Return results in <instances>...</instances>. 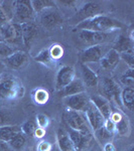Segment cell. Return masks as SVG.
<instances>
[{
    "label": "cell",
    "instance_id": "obj_11",
    "mask_svg": "<svg viewBox=\"0 0 134 151\" xmlns=\"http://www.w3.org/2000/svg\"><path fill=\"white\" fill-rule=\"evenodd\" d=\"M75 69L71 65H63L55 76V90L61 91L75 79Z\"/></svg>",
    "mask_w": 134,
    "mask_h": 151
},
{
    "label": "cell",
    "instance_id": "obj_10",
    "mask_svg": "<svg viewBox=\"0 0 134 151\" xmlns=\"http://www.w3.org/2000/svg\"><path fill=\"white\" fill-rule=\"evenodd\" d=\"M107 33H100L90 30H78V38L83 45L87 47L100 45L107 40Z\"/></svg>",
    "mask_w": 134,
    "mask_h": 151
},
{
    "label": "cell",
    "instance_id": "obj_5",
    "mask_svg": "<svg viewBox=\"0 0 134 151\" xmlns=\"http://www.w3.org/2000/svg\"><path fill=\"white\" fill-rule=\"evenodd\" d=\"M103 13L104 6L99 2H87L77 11V13L71 18V20L75 22V25H77L87 19L93 18L98 15H103Z\"/></svg>",
    "mask_w": 134,
    "mask_h": 151
},
{
    "label": "cell",
    "instance_id": "obj_17",
    "mask_svg": "<svg viewBox=\"0 0 134 151\" xmlns=\"http://www.w3.org/2000/svg\"><path fill=\"white\" fill-rule=\"evenodd\" d=\"M84 92H86V86H85V84L83 83L81 79H76L75 78L68 86H66L64 89L61 90L60 94L63 98H66V97L73 96V95L84 93Z\"/></svg>",
    "mask_w": 134,
    "mask_h": 151
},
{
    "label": "cell",
    "instance_id": "obj_27",
    "mask_svg": "<svg viewBox=\"0 0 134 151\" xmlns=\"http://www.w3.org/2000/svg\"><path fill=\"white\" fill-rule=\"evenodd\" d=\"M115 133H118L120 136H129L130 123H129L128 118L125 115H122L120 120L115 123Z\"/></svg>",
    "mask_w": 134,
    "mask_h": 151
},
{
    "label": "cell",
    "instance_id": "obj_1",
    "mask_svg": "<svg viewBox=\"0 0 134 151\" xmlns=\"http://www.w3.org/2000/svg\"><path fill=\"white\" fill-rule=\"evenodd\" d=\"M123 23L107 15H98L75 25V30H90L100 33H110L123 27Z\"/></svg>",
    "mask_w": 134,
    "mask_h": 151
},
{
    "label": "cell",
    "instance_id": "obj_22",
    "mask_svg": "<svg viewBox=\"0 0 134 151\" xmlns=\"http://www.w3.org/2000/svg\"><path fill=\"white\" fill-rule=\"evenodd\" d=\"M113 48L118 53L133 50V40L128 35H120L113 43Z\"/></svg>",
    "mask_w": 134,
    "mask_h": 151
},
{
    "label": "cell",
    "instance_id": "obj_26",
    "mask_svg": "<svg viewBox=\"0 0 134 151\" xmlns=\"http://www.w3.org/2000/svg\"><path fill=\"white\" fill-rule=\"evenodd\" d=\"M30 4L35 13H40L48 9L55 8V2L52 0H35V1H30Z\"/></svg>",
    "mask_w": 134,
    "mask_h": 151
},
{
    "label": "cell",
    "instance_id": "obj_12",
    "mask_svg": "<svg viewBox=\"0 0 134 151\" xmlns=\"http://www.w3.org/2000/svg\"><path fill=\"white\" fill-rule=\"evenodd\" d=\"M68 133L76 151H84L90 145L92 138L90 132H80V131L70 129Z\"/></svg>",
    "mask_w": 134,
    "mask_h": 151
},
{
    "label": "cell",
    "instance_id": "obj_31",
    "mask_svg": "<svg viewBox=\"0 0 134 151\" xmlns=\"http://www.w3.org/2000/svg\"><path fill=\"white\" fill-rule=\"evenodd\" d=\"M36 128H37V126H36V123L33 120L25 121V122L20 126L21 133L24 134L25 136H29V137H33Z\"/></svg>",
    "mask_w": 134,
    "mask_h": 151
},
{
    "label": "cell",
    "instance_id": "obj_19",
    "mask_svg": "<svg viewBox=\"0 0 134 151\" xmlns=\"http://www.w3.org/2000/svg\"><path fill=\"white\" fill-rule=\"evenodd\" d=\"M21 27V36H22V42L26 47H29L30 42L35 38V36L37 32V27L36 24L31 21V22H26L20 24Z\"/></svg>",
    "mask_w": 134,
    "mask_h": 151
},
{
    "label": "cell",
    "instance_id": "obj_9",
    "mask_svg": "<svg viewBox=\"0 0 134 151\" xmlns=\"http://www.w3.org/2000/svg\"><path fill=\"white\" fill-rule=\"evenodd\" d=\"M40 22L47 29H53L64 22V18L55 8L48 9L40 13Z\"/></svg>",
    "mask_w": 134,
    "mask_h": 151
},
{
    "label": "cell",
    "instance_id": "obj_28",
    "mask_svg": "<svg viewBox=\"0 0 134 151\" xmlns=\"http://www.w3.org/2000/svg\"><path fill=\"white\" fill-rule=\"evenodd\" d=\"M50 95H48V91H45L43 88H38L33 91L32 93V99L35 104L38 105H45L48 103Z\"/></svg>",
    "mask_w": 134,
    "mask_h": 151
},
{
    "label": "cell",
    "instance_id": "obj_2",
    "mask_svg": "<svg viewBox=\"0 0 134 151\" xmlns=\"http://www.w3.org/2000/svg\"><path fill=\"white\" fill-rule=\"evenodd\" d=\"M24 88L17 78L7 77L0 79V98L4 100H15L22 97Z\"/></svg>",
    "mask_w": 134,
    "mask_h": 151
},
{
    "label": "cell",
    "instance_id": "obj_32",
    "mask_svg": "<svg viewBox=\"0 0 134 151\" xmlns=\"http://www.w3.org/2000/svg\"><path fill=\"white\" fill-rule=\"evenodd\" d=\"M133 70L134 69H128L124 74L121 76L120 81L125 87L133 88L134 87V76H133Z\"/></svg>",
    "mask_w": 134,
    "mask_h": 151
},
{
    "label": "cell",
    "instance_id": "obj_43",
    "mask_svg": "<svg viewBox=\"0 0 134 151\" xmlns=\"http://www.w3.org/2000/svg\"><path fill=\"white\" fill-rule=\"evenodd\" d=\"M4 70H5V64L3 62H0V79H1V76Z\"/></svg>",
    "mask_w": 134,
    "mask_h": 151
},
{
    "label": "cell",
    "instance_id": "obj_42",
    "mask_svg": "<svg viewBox=\"0 0 134 151\" xmlns=\"http://www.w3.org/2000/svg\"><path fill=\"white\" fill-rule=\"evenodd\" d=\"M0 151H9L8 143L0 140Z\"/></svg>",
    "mask_w": 134,
    "mask_h": 151
},
{
    "label": "cell",
    "instance_id": "obj_29",
    "mask_svg": "<svg viewBox=\"0 0 134 151\" xmlns=\"http://www.w3.org/2000/svg\"><path fill=\"white\" fill-rule=\"evenodd\" d=\"M8 145L10 146L11 148H13V149L15 150H20L22 149L24 147V145H25L26 143V136L24 135L22 133H18L17 135H15L13 138L8 141Z\"/></svg>",
    "mask_w": 134,
    "mask_h": 151
},
{
    "label": "cell",
    "instance_id": "obj_41",
    "mask_svg": "<svg viewBox=\"0 0 134 151\" xmlns=\"http://www.w3.org/2000/svg\"><path fill=\"white\" fill-rule=\"evenodd\" d=\"M5 125H9V124H8V118H7V116L5 115V114L2 113V112L0 111V127H2V126H5Z\"/></svg>",
    "mask_w": 134,
    "mask_h": 151
},
{
    "label": "cell",
    "instance_id": "obj_20",
    "mask_svg": "<svg viewBox=\"0 0 134 151\" xmlns=\"http://www.w3.org/2000/svg\"><path fill=\"white\" fill-rule=\"evenodd\" d=\"M57 143L60 151H76L69 133L63 128H58L57 131Z\"/></svg>",
    "mask_w": 134,
    "mask_h": 151
},
{
    "label": "cell",
    "instance_id": "obj_35",
    "mask_svg": "<svg viewBox=\"0 0 134 151\" xmlns=\"http://www.w3.org/2000/svg\"><path fill=\"white\" fill-rule=\"evenodd\" d=\"M48 50H50V57H52V58L55 60V62L58 60H60V58L64 55V48L62 47V45H57V43H55V45H53L52 47L48 48Z\"/></svg>",
    "mask_w": 134,
    "mask_h": 151
},
{
    "label": "cell",
    "instance_id": "obj_23",
    "mask_svg": "<svg viewBox=\"0 0 134 151\" xmlns=\"http://www.w3.org/2000/svg\"><path fill=\"white\" fill-rule=\"evenodd\" d=\"M120 101H121V104L124 106V108H126L130 112H133V108H134V90H133V88L125 87L121 90Z\"/></svg>",
    "mask_w": 134,
    "mask_h": 151
},
{
    "label": "cell",
    "instance_id": "obj_39",
    "mask_svg": "<svg viewBox=\"0 0 134 151\" xmlns=\"http://www.w3.org/2000/svg\"><path fill=\"white\" fill-rule=\"evenodd\" d=\"M45 129H43V128H40V127H37L35 129V138H38V139H41V138H43L45 136Z\"/></svg>",
    "mask_w": 134,
    "mask_h": 151
},
{
    "label": "cell",
    "instance_id": "obj_38",
    "mask_svg": "<svg viewBox=\"0 0 134 151\" xmlns=\"http://www.w3.org/2000/svg\"><path fill=\"white\" fill-rule=\"evenodd\" d=\"M103 126L105 127L107 131H109L110 133L115 134V123H114L111 119H106Z\"/></svg>",
    "mask_w": 134,
    "mask_h": 151
},
{
    "label": "cell",
    "instance_id": "obj_21",
    "mask_svg": "<svg viewBox=\"0 0 134 151\" xmlns=\"http://www.w3.org/2000/svg\"><path fill=\"white\" fill-rule=\"evenodd\" d=\"M82 69V75H83V83L85 84V86L89 88H94L98 86L99 83V78L98 75L94 72L91 68H89L87 65L82 64L81 65Z\"/></svg>",
    "mask_w": 134,
    "mask_h": 151
},
{
    "label": "cell",
    "instance_id": "obj_30",
    "mask_svg": "<svg viewBox=\"0 0 134 151\" xmlns=\"http://www.w3.org/2000/svg\"><path fill=\"white\" fill-rule=\"evenodd\" d=\"M94 135L96 137V139L101 143H106L108 141H111V139L113 138L114 134L110 133L109 131H107L104 126L100 127L99 129H97L96 131H94Z\"/></svg>",
    "mask_w": 134,
    "mask_h": 151
},
{
    "label": "cell",
    "instance_id": "obj_8",
    "mask_svg": "<svg viewBox=\"0 0 134 151\" xmlns=\"http://www.w3.org/2000/svg\"><path fill=\"white\" fill-rule=\"evenodd\" d=\"M64 103L69 110L84 112L90 104V97L88 96L86 92L69 96L64 98Z\"/></svg>",
    "mask_w": 134,
    "mask_h": 151
},
{
    "label": "cell",
    "instance_id": "obj_7",
    "mask_svg": "<svg viewBox=\"0 0 134 151\" xmlns=\"http://www.w3.org/2000/svg\"><path fill=\"white\" fill-rule=\"evenodd\" d=\"M66 120L72 130L80 131V132H90V126L88 124L84 112L68 110L66 113Z\"/></svg>",
    "mask_w": 134,
    "mask_h": 151
},
{
    "label": "cell",
    "instance_id": "obj_13",
    "mask_svg": "<svg viewBox=\"0 0 134 151\" xmlns=\"http://www.w3.org/2000/svg\"><path fill=\"white\" fill-rule=\"evenodd\" d=\"M84 114L87 118L88 124L93 129V131H96L97 129H99L104 125L105 119L102 116V114L97 110L96 107L91 103V101H90V104L88 105L86 110L84 111Z\"/></svg>",
    "mask_w": 134,
    "mask_h": 151
},
{
    "label": "cell",
    "instance_id": "obj_46",
    "mask_svg": "<svg viewBox=\"0 0 134 151\" xmlns=\"http://www.w3.org/2000/svg\"><path fill=\"white\" fill-rule=\"evenodd\" d=\"M0 41H1V38H0Z\"/></svg>",
    "mask_w": 134,
    "mask_h": 151
},
{
    "label": "cell",
    "instance_id": "obj_34",
    "mask_svg": "<svg viewBox=\"0 0 134 151\" xmlns=\"http://www.w3.org/2000/svg\"><path fill=\"white\" fill-rule=\"evenodd\" d=\"M120 60H122L124 63L129 67V69H134V52L133 50H127L119 53Z\"/></svg>",
    "mask_w": 134,
    "mask_h": 151
},
{
    "label": "cell",
    "instance_id": "obj_36",
    "mask_svg": "<svg viewBox=\"0 0 134 151\" xmlns=\"http://www.w3.org/2000/svg\"><path fill=\"white\" fill-rule=\"evenodd\" d=\"M35 123L37 127L47 129L50 125V118L45 114H37L35 117Z\"/></svg>",
    "mask_w": 134,
    "mask_h": 151
},
{
    "label": "cell",
    "instance_id": "obj_15",
    "mask_svg": "<svg viewBox=\"0 0 134 151\" xmlns=\"http://www.w3.org/2000/svg\"><path fill=\"white\" fill-rule=\"evenodd\" d=\"M4 64L14 70H21L27 65L28 55L23 50H16L4 60Z\"/></svg>",
    "mask_w": 134,
    "mask_h": 151
},
{
    "label": "cell",
    "instance_id": "obj_40",
    "mask_svg": "<svg viewBox=\"0 0 134 151\" xmlns=\"http://www.w3.org/2000/svg\"><path fill=\"white\" fill-rule=\"evenodd\" d=\"M103 150L104 151H116V148H115V145L112 143V141H108V142L104 143Z\"/></svg>",
    "mask_w": 134,
    "mask_h": 151
},
{
    "label": "cell",
    "instance_id": "obj_3",
    "mask_svg": "<svg viewBox=\"0 0 134 151\" xmlns=\"http://www.w3.org/2000/svg\"><path fill=\"white\" fill-rule=\"evenodd\" d=\"M100 96L108 100L109 102H115L118 105H121L120 94L121 88L117 83L111 78H102L98 83Z\"/></svg>",
    "mask_w": 134,
    "mask_h": 151
},
{
    "label": "cell",
    "instance_id": "obj_14",
    "mask_svg": "<svg viewBox=\"0 0 134 151\" xmlns=\"http://www.w3.org/2000/svg\"><path fill=\"white\" fill-rule=\"evenodd\" d=\"M103 50L101 45L88 47L80 53V60L82 64L86 65L89 63H99L103 57Z\"/></svg>",
    "mask_w": 134,
    "mask_h": 151
},
{
    "label": "cell",
    "instance_id": "obj_24",
    "mask_svg": "<svg viewBox=\"0 0 134 151\" xmlns=\"http://www.w3.org/2000/svg\"><path fill=\"white\" fill-rule=\"evenodd\" d=\"M21 132L20 126L17 125H5L0 127V140L8 142L15 135Z\"/></svg>",
    "mask_w": 134,
    "mask_h": 151
},
{
    "label": "cell",
    "instance_id": "obj_16",
    "mask_svg": "<svg viewBox=\"0 0 134 151\" xmlns=\"http://www.w3.org/2000/svg\"><path fill=\"white\" fill-rule=\"evenodd\" d=\"M120 55L119 53L114 50L113 48H111L106 55H104L102 58L100 60V65L102 69L107 70H112L118 65L119 62H120Z\"/></svg>",
    "mask_w": 134,
    "mask_h": 151
},
{
    "label": "cell",
    "instance_id": "obj_6",
    "mask_svg": "<svg viewBox=\"0 0 134 151\" xmlns=\"http://www.w3.org/2000/svg\"><path fill=\"white\" fill-rule=\"evenodd\" d=\"M35 14L30 1H14V13L11 22L17 24L31 22Z\"/></svg>",
    "mask_w": 134,
    "mask_h": 151
},
{
    "label": "cell",
    "instance_id": "obj_44",
    "mask_svg": "<svg viewBox=\"0 0 134 151\" xmlns=\"http://www.w3.org/2000/svg\"><path fill=\"white\" fill-rule=\"evenodd\" d=\"M125 151H133V146L131 145L130 147H129V148H127V149H126Z\"/></svg>",
    "mask_w": 134,
    "mask_h": 151
},
{
    "label": "cell",
    "instance_id": "obj_33",
    "mask_svg": "<svg viewBox=\"0 0 134 151\" xmlns=\"http://www.w3.org/2000/svg\"><path fill=\"white\" fill-rule=\"evenodd\" d=\"M16 50H17L13 48V47L9 45L8 43L4 42V41H0V62H1V60H4Z\"/></svg>",
    "mask_w": 134,
    "mask_h": 151
},
{
    "label": "cell",
    "instance_id": "obj_25",
    "mask_svg": "<svg viewBox=\"0 0 134 151\" xmlns=\"http://www.w3.org/2000/svg\"><path fill=\"white\" fill-rule=\"evenodd\" d=\"M33 60H35V62L40 63V64H41L43 65H45V67L48 68V69H52V68L55 67V60L50 57L48 48H43V50H41L40 52L33 58Z\"/></svg>",
    "mask_w": 134,
    "mask_h": 151
},
{
    "label": "cell",
    "instance_id": "obj_37",
    "mask_svg": "<svg viewBox=\"0 0 134 151\" xmlns=\"http://www.w3.org/2000/svg\"><path fill=\"white\" fill-rule=\"evenodd\" d=\"M53 148L52 144L48 141H41V142L38 143L37 147H36V150L37 151H50Z\"/></svg>",
    "mask_w": 134,
    "mask_h": 151
},
{
    "label": "cell",
    "instance_id": "obj_18",
    "mask_svg": "<svg viewBox=\"0 0 134 151\" xmlns=\"http://www.w3.org/2000/svg\"><path fill=\"white\" fill-rule=\"evenodd\" d=\"M90 101L96 107L97 110L102 114V116L104 117L105 120L110 118V115L113 111H112L111 104L108 100L103 98L102 96H93L90 98Z\"/></svg>",
    "mask_w": 134,
    "mask_h": 151
},
{
    "label": "cell",
    "instance_id": "obj_45",
    "mask_svg": "<svg viewBox=\"0 0 134 151\" xmlns=\"http://www.w3.org/2000/svg\"><path fill=\"white\" fill-rule=\"evenodd\" d=\"M1 3H2V1H0V5H1Z\"/></svg>",
    "mask_w": 134,
    "mask_h": 151
},
{
    "label": "cell",
    "instance_id": "obj_4",
    "mask_svg": "<svg viewBox=\"0 0 134 151\" xmlns=\"http://www.w3.org/2000/svg\"><path fill=\"white\" fill-rule=\"evenodd\" d=\"M0 38L1 41L8 43L11 47H18L23 45L20 24L8 22L0 26Z\"/></svg>",
    "mask_w": 134,
    "mask_h": 151
}]
</instances>
